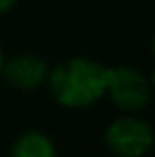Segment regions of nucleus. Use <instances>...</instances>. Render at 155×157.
Instances as JSON below:
<instances>
[{"instance_id":"f257e3e1","label":"nucleus","mask_w":155,"mask_h":157,"mask_svg":"<svg viewBox=\"0 0 155 157\" xmlns=\"http://www.w3.org/2000/svg\"><path fill=\"white\" fill-rule=\"evenodd\" d=\"M107 66L89 57H68L50 68L48 89L52 98L64 107H89L107 91Z\"/></svg>"},{"instance_id":"f03ea898","label":"nucleus","mask_w":155,"mask_h":157,"mask_svg":"<svg viewBox=\"0 0 155 157\" xmlns=\"http://www.w3.org/2000/svg\"><path fill=\"white\" fill-rule=\"evenodd\" d=\"M153 144L151 123L135 114H123L105 128V146L116 157H144L153 150Z\"/></svg>"},{"instance_id":"7ed1b4c3","label":"nucleus","mask_w":155,"mask_h":157,"mask_svg":"<svg viewBox=\"0 0 155 157\" xmlns=\"http://www.w3.org/2000/svg\"><path fill=\"white\" fill-rule=\"evenodd\" d=\"M151 78H146L139 68L114 66L107 71V91L105 96L123 112H137L151 100Z\"/></svg>"},{"instance_id":"20e7f679","label":"nucleus","mask_w":155,"mask_h":157,"mask_svg":"<svg viewBox=\"0 0 155 157\" xmlns=\"http://www.w3.org/2000/svg\"><path fill=\"white\" fill-rule=\"evenodd\" d=\"M48 73H50V66L41 55L18 52V55L5 59L0 78H5L7 84L14 86L16 91H34L48 82Z\"/></svg>"},{"instance_id":"39448f33","label":"nucleus","mask_w":155,"mask_h":157,"mask_svg":"<svg viewBox=\"0 0 155 157\" xmlns=\"http://www.w3.org/2000/svg\"><path fill=\"white\" fill-rule=\"evenodd\" d=\"M9 157H57V146L41 130H25L12 144Z\"/></svg>"},{"instance_id":"423d86ee","label":"nucleus","mask_w":155,"mask_h":157,"mask_svg":"<svg viewBox=\"0 0 155 157\" xmlns=\"http://www.w3.org/2000/svg\"><path fill=\"white\" fill-rule=\"evenodd\" d=\"M16 2H18V0H0V14H7L9 9H14Z\"/></svg>"},{"instance_id":"0eeeda50","label":"nucleus","mask_w":155,"mask_h":157,"mask_svg":"<svg viewBox=\"0 0 155 157\" xmlns=\"http://www.w3.org/2000/svg\"><path fill=\"white\" fill-rule=\"evenodd\" d=\"M2 64H5V52H2V46H0V75H2Z\"/></svg>"},{"instance_id":"6e6552de","label":"nucleus","mask_w":155,"mask_h":157,"mask_svg":"<svg viewBox=\"0 0 155 157\" xmlns=\"http://www.w3.org/2000/svg\"><path fill=\"white\" fill-rule=\"evenodd\" d=\"M153 57H155V34H153Z\"/></svg>"}]
</instances>
